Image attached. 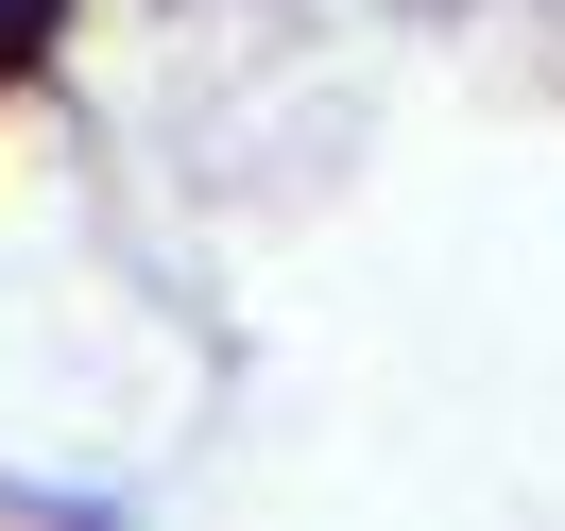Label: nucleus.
Returning a JSON list of instances; mask_svg holds the SVG:
<instances>
[{
	"instance_id": "nucleus-1",
	"label": "nucleus",
	"mask_w": 565,
	"mask_h": 531,
	"mask_svg": "<svg viewBox=\"0 0 565 531\" xmlns=\"http://www.w3.org/2000/svg\"><path fill=\"white\" fill-rule=\"evenodd\" d=\"M18 35H35V0H0V52H18Z\"/></svg>"
}]
</instances>
